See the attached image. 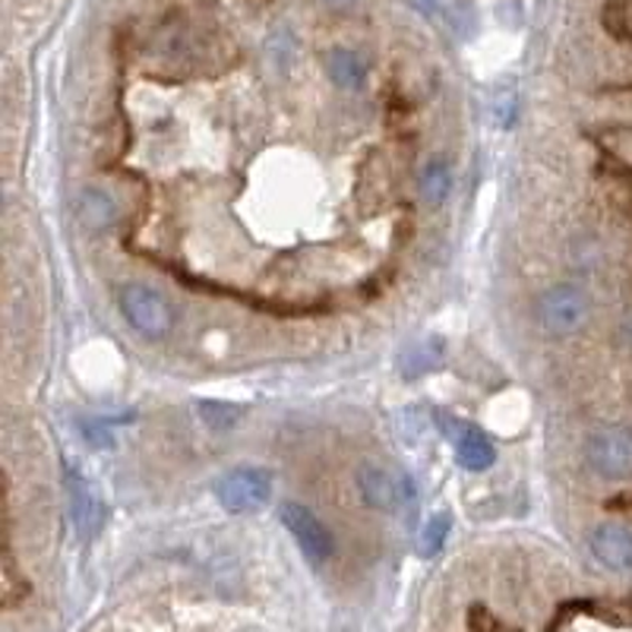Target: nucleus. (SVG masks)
Wrapping results in <instances>:
<instances>
[{
    "instance_id": "nucleus-11",
    "label": "nucleus",
    "mask_w": 632,
    "mask_h": 632,
    "mask_svg": "<svg viewBox=\"0 0 632 632\" xmlns=\"http://www.w3.org/2000/svg\"><path fill=\"white\" fill-rule=\"evenodd\" d=\"M326 70H329V79L336 82L338 89H348V92H352V89H361V86H364V79H367V67H364L361 55L348 51V48H336V51H329Z\"/></svg>"
},
{
    "instance_id": "nucleus-9",
    "label": "nucleus",
    "mask_w": 632,
    "mask_h": 632,
    "mask_svg": "<svg viewBox=\"0 0 632 632\" xmlns=\"http://www.w3.org/2000/svg\"><path fill=\"white\" fill-rule=\"evenodd\" d=\"M70 519L79 537H92L105 522V503L99 491L82 477H70Z\"/></svg>"
},
{
    "instance_id": "nucleus-10",
    "label": "nucleus",
    "mask_w": 632,
    "mask_h": 632,
    "mask_svg": "<svg viewBox=\"0 0 632 632\" xmlns=\"http://www.w3.org/2000/svg\"><path fill=\"white\" fill-rule=\"evenodd\" d=\"M77 216L86 228H108L118 218V199L108 190L86 187L77 197Z\"/></svg>"
},
{
    "instance_id": "nucleus-15",
    "label": "nucleus",
    "mask_w": 632,
    "mask_h": 632,
    "mask_svg": "<svg viewBox=\"0 0 632 632\" xmlns=\"http://www.w3.org/2000/svg\"><path fill=\"white\" fill-rule=\"evenodd\" d=\"M326 3H329V7H352L355 0H326Z\"/></svg>"
},
{
    "instance_id": "nucleus-4",
    "label": "nucleus",
    "mask_w": 632,
    "mask_h": 632,
    "mask_svg": "<svg viewBox=\"0 0 632 632\" xmlns=\"http://www.w3.org/2000/svg\"><path fill=\"white\" fill-rule=\"evenodd\" d=\"M585 462L604 481H623L632 474V427L611 424L589 436Z\"/></svg>"
},
{
    "instance_id": "nucleus-12",
    "label": "nucleus",
    "mask_w": 632,
    "mask_h": 632,
    "mask_svg": "<svg viewBox=\"0 0 632 632\" xmlns=\"http://www.w3.org/2000/svg\"><path fill=\"white\" fill-rule=\"evenodd\" d=\"M421 194H424V199L427 203H443V199L450 197V190H453V171H450V165L446 161H440V158H434V161H427L424 165V171H421Z\"/></svg>"
},
{
    "instance_id": "nucleus-13",
    "label": "nucleus",
    "mask_w": 632,
    "mask_h": 632,
    "mask_svg": "<svg viewBox=\"0 0 632 632\" xmlns=\"http://www.w3.org/2000/svg\"><path fill=\"white\" fill-rule=\"evenodd\" d=\"M604 29L616 39L632 41V0H611L604 7Z\"/></svg>"
},
{
    "instance_id": "nucleus-5",
    "label": "nucleus",
    "mask_w": 632,
    "mask_h": 632,
    "mask_svg": "<svg viewBox=\"0 0 632 632\" xmlns=\"http://www.w3.org/2000/svg\"><path fill=\"white\" fill-rule=\"evenodd\" d=\"M278 519H282L285 532L295 537V544L310 563H326V560L333 556L336 541H333L329 529L319 522V515H316L310 506L288 500V503L278 506Z\"/></svg>"
},
{
    "instance_id": "nucleus-6",
    "label": "nucleus",
    "mask_w": 632,
    "mask_h": 632,
    "mask_svg": "<svg viewBox=\"0 0 632 632\" xmlns=\"http://www.w3.org/2000/svg\"><path fill=\"white\" fill-rule=\"evenodd\" d=\"M357 491L364 496V503L371 510L379 513H395L405 500H412V481L408 477H398L389 468H379V465H361L357 468Z\"/></svg>"
},
{
    "instance_id": "nucleus-7",
    "label": "nucleus",
    "mask_w": 632,
    "mask_h": 632,
    "mask_svg": "<svg viewBox=\"0 0 632 632\" xmlns=\"http://www.w3.org/2000/svg\"><path fill=\"white\" fill-rule=\"evenodd\" d=\"M592 556L611 573H632V529L604 522L589 537Z\"/></svg>"
},
{
    "instance_id": "nucleus-8",
    "label": "nucleus",
    "mask_w": 632,
    "mask_h": 632,
    "mask_svg": "<svg viewBox=\"0 0 632 632\" xmlns=\"http://www.w3.org/2000/svg\"><path fill=\"white\" fill-rule=\"evenodd\" d=\"M453 450L455 462L468 472H487L496 462V446L491 436L484 434L481 427L455 421L453 424Z\"/></svg>"
},
{
    "instance_id": "nucleus-14",
    "label": "nucleus",
    "mask_w": 632,
    "mask_h": 632,
    "mask_svg": "<svg viewBox=\"0 0 632 632\" xmlns=\"http://www.w3.org/2000/svg\"><path fill=\"white\" fill-rule=\"evenodd\" d=\"M446 537H450V515H434V519L424 525V532H421V553H424V556L440 553V547L446 544Z\"/></svg>"
},
{
    "instance_id": "nucleus-2",
    "label": "nucleus",
    "mask_w": 632,
    "mask_h": 632,
    "mask_svg": "<svg viewBox=\"0 0 632 632\" xmlns=\"http://www.w3.org/2000/svg\"><path fill=\"white\" fill-rule=\"evenodd\" d=\"M216 496L218 506L225 513H259L273 500V474L263 472V468H254V465L231 468V472L218 477Z\"/></svg>"
},
{
    "instance_id": "nucleus-1",
    "label": "nucleus",
    "mask_w": 632,
    "mask_h": 632,
    "mask_svg": "<svg viewBox=\"0 0 632 632\" xmlns=\"http://www.w3.org/2000/svg\"><path fill=\"white\" fill-rule=\"evenodd\" d=\"M120 314L124 319L137 329L142 338H165L175 323H178V314L171 307V300L165 295H158L156 288L149 285H124L118 295Z\"/></svg>"
},
{
    "instance_id": "nucleus-3",
    "label": "nucleus",
    "mask_w": 632,
    "mask_h": 632,
    "mask_svg": "<svg viewBox=\"0 0 632 632\" xmlns=\"http://www.w3.org/2000/svg\"><path fill=\"white\" fill-rule=\"evenodd\" d=\"M592 314L589 295L575 285H553L537 297V319L551 336H573Z\"/></svg>"
}]
</instances>
